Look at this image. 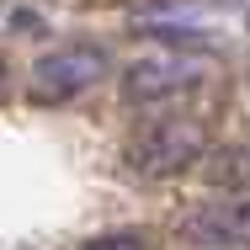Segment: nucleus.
Returning a JSON list of instances; mask_svg holds the SVG:
<instances>
[{
  "mask_svg": "<svg viewBox=\"0 0 250 250\" xmlns=\"http://www.w3.org/2000/svg\"><path fill=\"white\" fill-rule=\"evenodd\" d=\"M101 75H106V59L96 48H59L32 64L27 91H32V101H69L80 91H91Z\"/></svg>",
  "mask_w": 250,
  "mask_h": 250,
  "instance_id": "obj_1",
  "label": "nucleus"
},
{
  "mask_svg": "<svg viewBox=\"0 0 250 250\" xmlns=\"http://www.w3.org/2000/svg\"><path fill=\"white\" fill-rule=\"evenodd\" d=\"M202 144H208V139H202L197 123H154V128H144V133L133 139L128 160H133L144 176H170V170L197 165Z\"/></svg>",
  "mask_w": 250,
  "mask_h": 250,
  "instance_id": "obj_2",
  "label": "nucleus"
},
{
  "mask_svg": "<svg viewBox=\"0 0 250 250\" xmlns=\"http://www.w3.org/2000/svg\"><path fill=\"white\" fill-rule=\"evenodd\" d=\"M202 75H208V64L192 59V53H154V59H139V64L128 69V96H139V101H165V96L192 91Z\"/></svg>",
  "mask_w": 250,
  "mask_h": 250,
  "instance_id": "obj_3",
  "label": "nucleus"
},
{
  "mask_svg": "<svg viewBox=\"0 0 250 250\" xmlns=\"http://www.w3.org/2000/svg\"><path fill=\"white\" fill-rule=\"evenodd\" d=\"M187 240L192 245H208V250H240L250 245V187L234 192L224 202H208L187 218Z\"/></svg>",
  "mask_w": 250,
  "mask_h": 250,
  "instance_id": "obj_4",
  "label": "nucleus"
},
{
  "mask_svg": "<svg viewBox=\"0 0 250 250\" xmlns=\"http://www.w3.org/2000/svg\"><path fill=\"white\" fill-rule=\"evenodd\" d=\"M208 181H218V187H250V144L224 149L213 165H208Z\"/></svg>",
  "mask_w": 250,
  "mask_h": 250,
  "instance_id": "obj_5",
  "label": "nucleus"
},
{
  "mask_svg": "<svg viewBox=\"0 0 250 250\" xmlns=\"http://www.w3.org/2000/svg\"><path fill=\"white\" fill-rule=\"evenodd\" d=\"M80 250H144L133 234H101V240H85Z\"/></svg>",
  "mask_w": 250,
  "mask_h": 250,
  "instance_id": "obj_6",
  "label": "nucleus"
},
{
  "mask_svg": "<svg viewBox=\"0 0 250 250\" xmlns=\"http://www.w3.org/2000/svg\"><path fill=\"white\" fill-rule=\"evenodd\" d=\"M0 80H5V59H0Z\"/></svg>",
  "mask_w": 250,
  "mask_h": 250,
  "instance_id": "obj_7",
  "label": "nucleus"
}]
</instances>
